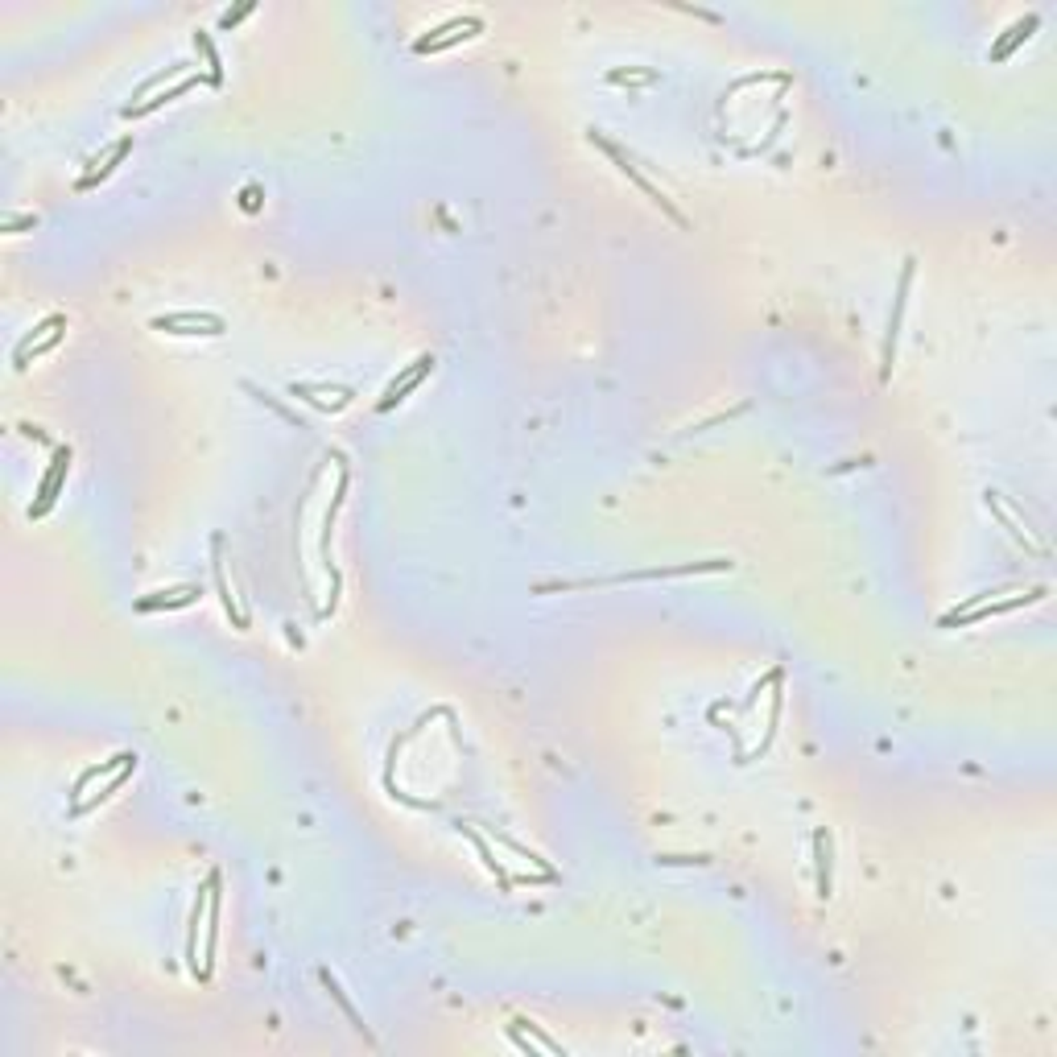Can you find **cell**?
I'll return each instance as SVG.
<instances>
[{"label":"cell","mask_w":1057,"mask_h":1057,"mask_svg":"<svg viewBox=\"0 0 1057 1057\" xmlns=\"http://www.w3.org/2000/svg\"><path fill=\"white\" fill-rule=\"evenodd\" d=\"M814 876H818V897L831 900V834L814 831Z\"/></svg>","instance_id":"5bb4252c"},{"label":"cell","mask_w":1057,"mask_h":1057,"mask_svg":"<svg viewBox=\"0 0 1057 1057\" xmlns=\"http://www.w3.org/2000/svg\"><path fill=\"white\" fill-rule=\"evenodd\" d=\"M434 364H438V360H434V356H418V360H413V364L405 368V372L397 376V380L389 384V389H384V397H380V413H389L397 401H405V397H409L413 389H418V384H421V380H426V376L434 372Z\"/></svg>","instance_id":"8992f818"},{"label":"cell","mask_w":1057,"mask_h":1057,"mask_svg":"<svg viewBox=\"0 0 1057 1057\" xmlns=\"http://www.w3.org/2000/svg\"><path fill=\"white\" fill-rule=\"evenodd\" d=\"M203 595L198 587H169V591H153V595H140L137 599V611H169V608H190L195 599Z\"/></svg>","instance_id":"52a82bcc"},{"label":"cell","mask_w":1057,"mask_h":1057,"mask_svg":"<svg viewBox=\"0 0 1057 1057\" xmlns=\"http://www.w3.org/2000/svg\"><path fill=\"white\" fill-rule=\"evenodd\" d=\"M195 46L203 50V54H207V66H211V75H207V83H216V87H219V83H224V62H219L216 46H211V38H207L203 29H198V34H195Z\"/></svg>","instance_id":"44dd1931"},{"label":"cell","mask_w":1057,"mask_h":1057,"mask_svg":"<svg viewBox=\"0 0 1057 1057\" xmlns=\"http://www.w3.org/2000/svg\"><path fill=\"white\" fill-rule=\"evenodd\" d=\"M253 9H256V5H253V0H244V5H240V9H227V13H224V17H219V25H224V29H232V25H240V21H244V17H248V13H253Z\"/></svg>","instance_id":"cb8c5ba5"},{"label":"cell","mask_w":1057,"mask_h":1057,"mask_svg":"<svg viewBox=\"0 0 1057 1057\" xmlns=\"http://www.w3.org/2000/svg\"><path fill=\"white\" fill-rule=\"evenodd\" d=\"M463 834H467V839H471V842H476V851H479V860H484V868H487V871H492V876H496V879H500V884H504V892H508V889H513V879H508V876H504V868H500V863H496V860H492V851H487V839H484V834H479V831H476V826H463Z\"/></svg>","instance_id":"ac0fdd59"},{"label":"cell","mask_w":1057,"mask_h":1057,"mask_svg":"<svg viewBox=\"0 0 1057 1057\" xmlns=\"http://www.w3.org/2000/svg\"><path fill=\"white\" fill-rule=\"evenodd\" d=\"M913 256L905 261L900 269V285H897V302H892V314H889V335H884V380L892 376V364H897V339H900V322H905V306H908V285H913Z\"/></svg>","instance_id":"5b68a950"},{"label":"cell","mask_w":1057,"mask_h":1057,"mask_svg":"<svg viewBox=\"0 0 1057 1057\" xmlns=\"http://www.w3.org/2000/svg\"><path fill=\"white\" fill-rule=\"evenodd\" d=\"M244 207H248V211H253V207H256V187H248V190H244Z\"/></svg>","instance_id":"484cf974"},{"label":"cell","mask_w":1057,"mask_h":1057,"mask_svg":"<svg viewBox=\"0 0 1057 1057\" xmlns=\"http://www.w3.org/2000/svg\"><path fill=\"white\" fill-rule=\"evenodd\" d=\"M513 1024H516V1029H524V1033H533V1037H537V1045H542L545 1053H562V1057H566V1049H562L558 1041H550V1037H545V1033H542V1024H533V1020H524V1016H516Z\"/></svg>","instance_id":"7402d4cb"},{"label":"cell","mask_w":1057,"mask_h":1057,"mask_svg":"<svg viewBox=\"0 0 1057 1057\" xmlns=\"http://www.w3.org/2000/svg\"><path fill=\"white\" fill-rule=\"evenodd\" d=\"M129 153H132V137H124L120 145H116V149L108 153V161H103V166L95 169V174H87V178H79V190H95V187H100V182H108V178H112V174H116V166H120V161L129 158Z\"/></svg>","instance_id":"9a60e30c"},{"label":"cell","mask_w":1057,"mask_h":1057,"mask_svg":"<svg viewBox=\"0 0 1057 1057\" xmlns=\"http://www.w3.org/2000/svg\"><path fill=\"white\" fill-rule=\"evenodd\" d=\"M187 66H190V62H174V66H166V71H161V75L145 79V83H140V91H153V87H161V83H166V79H169V75H182V71H187Z\"/></svg>","instance_id":"603a6c76"},{"label":"cell","mask_w":1057,"mask_h":1057,"mask_svg":"<svg viewBox=\"0 0 1057 1057\" xmlns=\"http://www.w3.org/2000/svg\"><path fill=\"white\" fill-rule=\"evenodd\" d=\"M58 327H66V319H62V314H46V319H42V322H38V327L29 331V339H25V343H21V347H17V356H13V360H21V356H25V351H29V347H38V343H42V339H46V335H54V331H58Z\"/></svg>","instance_id":"ffe728a7"},{"label":"cell","mask_w":1057,"mask_h":1057,"mask_svg":"<svg viewBox=\"0 0 1057 1057\" xmlns=\"http://www.w3.org/2000/svg\"><path fill=\"white\" fill-rule=\"evenodd\" d=\"M137 760V752H116V756H108V760H100L95 768H87L83 777L75 781V789H71V802H83V793H87V785H95L100 777H116L124 764H132Z\"/></svg>","instance_id":"9c48e42d"},{"label":"cell","mask_w":1057,"mask_h":1057,"mask_svg":"<svg viewBox=\"0 0 1057 1057\" xmlns=\"http://www.w3.org/2000/svg\"><path fill=\"white\" fill-rule=\"evenodd\" d=\"M591 140H595L599 149H603V153H608V158H611V161H616V166H620V174H624V178H632V182H637V187H640V190H645V195H649V198H653V203H657V207H661V211H665V216H669V219H674V224H677V227H686V216H682V211H677V207H674V203H669V198H665V190H657V187H653V182H649V178H645V174H640V169H637V166H632V161H628V158H624V153H620V145H611V140H608V137H599V132H591Z\"/></svg>","instance_id":"7a4b0ae2"},{"label":"cell","mask_w":1057,"mask_h":1057,"mask_svg":"<svg viewBox=\"0 0 1057 1057\" xmlns=\"http://www.w3.org/2000/svg\"><path fill=\"white\" fill-rule=\"evenodd\" d=\"M211 905H207V958H203V975H198V983L211 979V966H216V937H219V884H224V876L219 871H211Z\"/></svg>","instance_id":"ba28073f"},{"label":"cell","mask_w":1057,"mask_h":1057,"mask_svg":"<svg viewBox=\"0 0 1057 1057\" xmlns=\"http://www.w3.org/2000/svg\"><path fill=\"white\" fill-rule=\"evenodd\" d=\"M25 227H38V216H17V219H5V232H25Z\"/></svg>","instance_id":"d4e9b609"},{"label":"cell","mask_w":1057,"mask_h":1057,"mask_svg":"<svg viewBox=\"0 0 1057 1057\" xmlns=\"http://www.w3.org/2000/svg\"><path fill=\"white\" fill-rule=\"evenodd\" d=\"M1045 595V587H1033L1029 595H1012V599H987V603H979V608H966V611H946L942 620H937V628H971V624H983V620H992V616H1004V611H1016V608H1029V603H1037V599Z\"/></svg>","instance_id":"6da1fadb"},{"label":"cell","mask_w":1057,"mask_h":1057,"mask_svg":"<svg viewBox=\"0 0 1057 1057\" xmlns=\"http://www.w3.org/2000/svg\"><path fill=\"white\" fill-rule=\"evenodd\" d=\"M198 83H203V75H187V79H182V83H178V87H169V91H158V95H153V100H145V103H124V112H120V116H124V120H140V116H149V112H158L161 103H169V100H178V95H187V91H190V87H198Z\"/></svg>","instance_id":"30bf717a"},{"label":"cell","mask_w":1057,"mask_h":1057,"mask_svg":"<svg viewBox=\"0 0 1057 1057\" xmlns=\"http://www.w3.org/2000/svg\"><path fill=\"white\" fill-rule=\"evenodd\" d=\"M153 331H166V335H224L227 322L219 314H207V310H174V314H158Z\"/></svg>","instance_id":"3957f363"},{"label":"cell","mask_w":1057,"mask_h":1057,"mask_svg":"<svg viewBox=\"0 0 1057 1057\" xmlns=\"http://www.w3.org/2000/svg\"><path fill=\"white\" fill-rule=\"evenodd\" d=\"M476 21H479V17H463V13H459V17H447L442 25H434L430 34H426V38L413 42V50H418V54H430V50L438 46V42H447L450 34H455V29H467V25H476Z\"/></svg>","instance_id":"2e32d148"},{"label":"cell","mask_w":1057,"mask_h":1057,"mask_svg":"<svg viewBox=\"0 0 1057 1057\" xmlns=\"http://www.w3.org/2000/svg\"><path fill=\"white\" fill-rule=\"evenodd\" d=\"M132 773H137V760H132V764H124L120 773H116V777H112V781H108V785L100 789V793H91V797H83V802H75V805H71V810H75V814H87V810H95V805H103V802H108V797L116 793V789L124 785V781H132Z\"/></svg>","instance_id":"e0dca14e"},{"label":"cell","mask_w":1057,"mask_h":1057,"mask_svg":"<svg viewBox=\"0 0 1057 1057\" xmlns=\"http://www.w3.org/2000/svg\"><path fill=\"white\" fill-rule=\"evenodd\" d=\"M207 905H211V879H203V889H198L195 905H190V926H187V958H190V971H195V979L203 971H198V921H203Z\"/></svg>","instance_id":"7c38bea8"},{"label":"cell","mask_w":1057,"mask_h":1057,"mask_svg":"<svg viewBox=\"0 0 1057 1057\" xmlns=\"http://www.w3.org/2000/svg\"><path fill=\"white\" fill-rule=\"evenodd\" d=\"M319 979H322V987H327V992H331V1000H335V1004H339V1008H343V1016H347V1020H351V1029H356V1033H360V1037H364V1041H368V1045H376V1041H372V1033H368V1024H364V1020H360L356 1004L347 1000V992H343V987H339V983H335V975H331V971H319Z\"/></svg>","instance_id":"4fadbf2b"},{"label":"cell","mask_w":1057,"mask_h":1057,"mask_svg":"<svg viewBox=\"0 0 1057 1057\" xmlns=\"http://www.w3.org/2000/svg\"><path fill=\"white\" fill-rule=\"evenodd\" d=\"M66 471H71V447H54V459H50V471L42 476V487H38V500L29 504V521H42V516L54 508L58 492H62V479Z\"/></svg>","instance_id":"277c9868"},{"label":"cell","mask_w":1057,"mask_h":1057,"mask_svg":"<svg viewBox=\"0 0 1057 1057\" xmlns=\"http://www.w3.org/2000/svg\"><path fill=\"white\" fill-rule=\"evenodd\" d=\"M216 587H219V599H224V611L232 616V624L235 628H248V620L235 611V599H232V591H227V574H224V562H219V542H216Z\"/></svg>","instance_id":"d6986e66"},{"label":"cell","mask_w":1057,"mask_h":1057,"mask_svg":"<svg viewBox=\"0 0 1057 1057\" xmlns=\"http://www.w3.org/2000/svg\"><path fill=\"white\" fill-rule=\"evenodd\" d=\"M1037 25H1041V17H1037V13H1029V17L1012 21V25L1004 29V38L992 46V62H1004V58H1008L1012 50L1020 46V42H1029V38H1033V29H1037Z\"/></svg>","instance_id":"8fae6325"}]
</instances>
